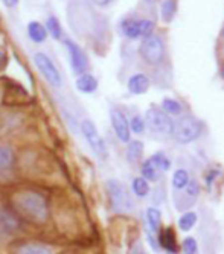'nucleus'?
Instances as JSON below:
<instances>
[{
    "label": "nucleus",
    "mask_w": 224,
    "mask_h": 254,
    "mask_svg": "<svg viewBox=\"0 0 224 254\" xmlns=\"http://www.w3.org/2000/svg\"><path fill=\"white\" fill-rule=\"evenodd\" d=\"M200 134H201V124L191 116H183L174 124L172 135L180 143H191L197 140Z\"/></svg>",
    "instance_id": "39448f33"
},
{
    "label": "nucleus",
    "mask_w": 224,
    "mask_h": 254,
    "mask_svg": "<svg viewBox=\"0 0 224 254\" xmlns=\"http://www.w3.org/2000/svg\"><path fill=\"white\" fill-rule=\"evenodd\" d=\"M92 2L96 5V6H101V8H104V6H108L113 0H92Z\"/></svg>",
    "instance_id": "7c9ffc66"
},
{
    "label": "nucleus",
    "mask_w": 224,
    "mask_h": 254,
    "mask_svg": "<svg viewBox=\"0 0 224 254\" xmlns=\"http://www.w3.org/2000/svg\"><path fill=\"white\" fill-rule=\"evenodd\" d=\"M79 131L84 135L87 145L95 152V155L101 160H105L108 157V149H107V145L104 142V138L101 137L96 125L90 119H84L79 124Z\"/></svg>",
    "instance_id": "20e7f679"
},
{
    "label": "nucleus",
    "mask_w": 224,
    "mask_h": 254,
    "mask_svg": "<svg viewBox=\"0 0 224 254\" xmlns=\"http://www.w3.org/2000/svg\"><path fill=\"white\" fill-rule=\"evenodd\" d=\"M17 254H54L52 248L44 245V244H37V242H28L17 248Z\"/></svg>",
    "instance_id": "dca6fc26"
},
{
    "label": "nucleus",
    "mask_w": 224,
    "mask_h": 254,
    "mask_svg": "<svg viewBox=\"0 0 224 254\" xmlns=\"http://www.w3.org/2000/svg\"><path fill=\"white\" fill-rule=\"evenodd\" d=\"M221 35H223V38H224V26H223V31H221Z\"/></svg>",
    "instance_id": "c9c22d12"
},
{
    "label": "nucleus",
    "mask_w": 224,
    "mask_h": 254,
    "mask_svg": "<svg viewBox=\"0 0 224 254\" xmlns=\"http://www.w3.org/2000/svg\"><path fill=\"white\" fill-rule=\"evenodd\" d=\"M34 63L38 68V72L41 73V76L46 79L52 87L58 88L63 85V78L61 73L58 70V67L54 64V61L43 52H37L34 55Z\"/></svg>",
    "instance_id": "0eeeda50"
},
{
    "label": "nucleus",
    "mask_w": 224,
    "mask_h": 254,
    "mask_svg": "<svg viewBox=\"0 0 224 254\" xmlns=\"http://www.w3.org/2000/svg\"><path fill=\"white\" fill-rule=\"evenodd\" d=\"M75 87L82 95H92L98 90V79L92 73L85 72L82 75H78V78L75 81Z\"/></svg>",
    "instance_id": "ddd939ff"
},
{
    "label": "nucleus",
    "mask_w": 224,
    "mask_h": 254,
    "mask_svg": "<svg viewBox=\"0 0 224 254\" xmlns=\"http://www.w3.org/2000/svg\"><path fill=\"white\" fill-rule=\"evenodd\" d=\"M144 2H145V3H148V5H151V3L154 2V0H144Z\"/></svg>",
    "instance_id": "72a5a7b5"
},
{
    "label": "nucleus",
    "mask_w": 224,
    "mask_h": 254,
    "mask_svg": "<svg viewBox=\"0 0 224 254\" xmlns=\"http://www.w3.org/2000/svg\"><path fill=\"white\" fill-rule=\"evenodd\" d=\"M131 190L133 193L139 196V198H144L149 193V184L145 178L142 177H138V178H134L133 183H131Z\"/></svg>",
    "instance_id": "412c9836"
},
{
    "label": "nucleus",
    "mask_w": 224,
    "mask_h": 254,
    "mask_svg": "<svg viewBox=\"0 0 224 254\" xmlns=\"http://www.w3.org/2000/svg\"><path fill=\"white\" fill-rule=\"evenodd\" d=\"M221 78L224 79V65H223V68H221Z\"/></svg>",
    "instance_id": "f704fd0d"
},
{
    "label": "nucleus",
    "mask_w": 224,
    "mask_h": 254,
    "mask_svg": "<svg viewBox=\"0 0 224 254\" xmlns=\"http://www.w3.org/2000/svg\"><path fill=\"white\" fill-rule=\"evenodd\" d=\"M64 46H66L67 54H69V61H71V67H72L74 73H76V75L85 73L87 67H88V60H87V55L84 54V51L71 38L64 40Z\"/></svg>",
    "instance_id": "1a4fd4ad"
},
{
    "label": "nucleus",
    "mask_w": 224,
    "mask_h": 254,
    "mask_svg": "<svg viewBox=\"0 0 224 254\" xmlns=\"http://www.w3.org/2000/svg\"><path fill=\"white\" fill-rule=\"evenodd\" d=\"M147 221L152 233H159L162 227V213L155 207H149L147 210Z\"/></svg>",
    "instance_id": "6ab92c4d"
},
{
    "label": "nucleus",
    "mask_w": 224,
    "mask_h": 254,
    "mask_svg": "<svg viewBox=\"0 0 224 254\" xmlns=\"http://www.w3.org/2000/svg\"><path fill=\"white\" fill-rule=\"evenodd\" d=\"M15 168V152L8 145H0V178H8Z\"/></svg>",
    "instance_id": "9b49d317"
},
{
    "label": "nucleus",
    "mask_w": 224,
    "mask_h": 254,
    "mask_svg": "<svg viewBox=\"0 0 224 254\" xmlns=\"http://www.w3.org/2000/svg\"><path fill=\"white\" fill-rule=\"evenodd\" d=\"M144 155V143L141 140H130L127 145V160L130 163H138Z\"/></svg>",
    "instance_id": "a211bd4d"
},
{
    "label": "nucleus",
    "mask_w": 224,
    "mask_h": 254,
    "mask_svg": "<svg viewBox=\"0 0 224 254\" xmlns=\"http://www.w3.org/2000/svg\"><path fill=\"white\" fill-rule=\"evenodd\" d=\"M3 3H5L6 8H14V6L18 5V0H3Z\"/></svg>",
    "instance_id": "2f4dec72"
},
{
    "label": "nucleus",
    "mask_w": 224,
    "mask_h": 254,
    "mask_svg": "<svg viewBox=\"0 0 224 254\" xmlns=\"http://www.w3.org/2000/svg\"><path fill=\"white\" fill-rule=\"evenodd\" d=\"M182 248H183L185 254H197V251H198V245H197V241L194 238H186L183 241Z\"/></svg>",
    "instance_id": "c756f323"
},
{
    "label": "nucleus",
    "mask_w": 224,
    "mask_h": 254,
    "mask_svg": "<svg viewBox=\"0 0 224 254\" xmlns=\"http://www.w3.org/2000/svg\"><path fill=\"white\" fill-rule=\"evenodd\" d=\"M139 54L142 60L149 65H157L165 58V43L157 34H151L142 38L139 46Z\"/></svg>",
    "instance_id": "f03ea898"
},
{
    "label": "nucleus",
    "mask_w": 224,
    "mask_h": 254,
    "mask_svg": "<svg viewBox=\"0 0 224 254\" xmlns=\"http://www.w3.org/2000/svg\"><path fill=\"white\" fill-rule=\"evenodd\" d=\"M162 108H163V111L168 114H180L182 113V105H180V102H177L175 99H171V98H165L163 101H162Z\"/></svg>",
    "instance_id": "a878e982"
},
{
    "label": "nucleus",
    "mask_w": 224,
    "mask_h": 254,
    "mask_svg": "<svg viewBox=\"0 0 224 254\" xmlns=\"http://www.w3.org/2000/svg\"><path fill=\"white\" fill-rule=\"evenodd\" d=\"M177 14V0H163L160 6V17L163 23H171Z\"/></svg>",
    "instance_id": "aec40b11"
},
{
    "label": "nucleus",
    "mask_w": 224,
    "mask_h": 254,
    "mask_svg": "<svg viewBox=\"0 0 224 254\" xmlns=\"http://www.w3.org/2000/svg\"><path fill=\"white\" fill-rule=\"evenodd\" d=\"M197 222V215L194 212H186L185 215L180 216L178 219V227H180L183 232H189V230L195 225Z\"/></svg>",
    "instance_id": "bb28decb"
},
{
    "label": "nucleus",
    "mask_w": 224,
    "mask_h": 254,
    "mask_svg": "<svg viewBox=\"0 0 224 254\" xmlns=\"http://www.w3.org/2000/svg\"><path fill=\"white\" fill-rule=\"evenodd\" d=\"M149 84L151 81L145 73H134L133 76H130L127 87L131 95H144L148 91Z\"/></svg>",
    "instance_id": "f8f14e48"
},
{
    "label": "nucleus",
    "mask_w": 224,
    "mask_h": 254,
    "mask_svg": "<svg viewBox=\"0 0 224 254\" xmlns=\"http://www.w3.org/2000/svg\"><path fill=\"white\" fill-rule=\"evenodd\" d=\"M185 193L188 198H191V201L197 199L198 195H200V184L197 180H189V183L186 184V188H185Z\"/></svg>",
    "instance_id": "cd10ccee"
},
{
    "label": "nucleus",
    "mask_w": 224,
    "mask_h": 254,
    "mask_svg": "<svg viewBox=\"0 0 224 254\" xmlns=\"http://www.w3.org/2000/svg\"><path fill=\"white\" fill-rule=\"evenodd\" d=\"M166 254H172V253H166Z\"/></svg>",
    "instance_id": "e433bc0d"
},
{
    "label": "nucleus",
    "mask_w": 224,
    "mask_h": 254,
    "mask_svg": "<svg viewBox=\"0 0 224 254\" xmlns=\"http://www.w3.org/2000/svg\"><path fill=\"white\" fill-rule=\"evenodd\" d=\"M28 37L34 41V43H43L48 38V31L41 23L38 21H31L28 25Z\"/></svg>",
    "instance_id": "f3484780"
},
{
    "label": "nucleus",
    "mask_w": 224,
    "mask_h": 254,
    "mask_svg": "<svg viewBox=\"0 0 224 254\" xmlns=\"http://www.w3.org/2000/svg\"><path fill=\"white\" fill-rule=\"evenodd\" d=\"M122 32L127 38L136 40V38H145L152 34L154 31V21L141 18V20H124L122 21Z\"/></svg>",
    "instance_id": "6e6552de"
},
{
    "label": "nucleus",
    "mask_w": 224,
    "mask_h": 254,
    "mask_svg": "<svg viewBox=\"0 0 224 254\" xmlns=\"http://www.w3.org/2000/svg\"><path fill=\"white\" fill-rule=\"evenodd\" d=\"M46 31L52 35V38L55 40H60L61 35H63V29H61V25L57 17H49L48 21H46Z\"/></svg>",
    "instance_id": "393cba45"
},
{
    "label": "nucleus",
    "mask_w": 224,
    "mask_h": 254,
    "mask_svg": "<svg viewBox=\"0 0 224 254\" xmlns=\"http://www.w3.org/2000/svg\"><path fill=\"white\" fill-rule=\"evenodd\" d=\"M159 245L166 250V253H177V242H175V235L171 227H166L159 232Z\"/></svg>",
    "instance_id": "4468645a"
},
{
    "label": "nucleus",
    "mask_w": 224,
    "mask_h": 254,
    "mask_svg": "<svg viewBox=\"0 0 224 254\" xmlns=\"http://www.w3.org/2000/svg\"><path fill=\"white\" fill-rule=\"evenodd\" d=\"M105 190H107V196H108L111 209L115 212H118V213L128 212L133 207V201L125 189V186L118 180L110 178L105 183Z\"/></svg>",
    "instance_id": "7ed1b4c3"
},
{
    "label": "nucleus",
    "mask_w": 224,
    "mask_h": 254,
    "mask_svg": "<svg viewBox=\"0 0 224 254\" xmlns=\"http://www.w3.org/2000/svg\"><path fill=\"white\" fill-rule=\"evenodd\" d=\"M130 124V131L136 132V134H142L145 131V119L142 116H134L131 118Z\"/></svg>",
    "instance_id": "c85d7f7f"
},
{
    "label": "nucleus",
    "mask_w": 224,
    "mask_h": 254,
    "mask_svg": "<svg viewBox=\"0 0 224 254\" xmlns=\"http://www.w3.org/2000/svg\"><path fill=\"white\" fill-rule=\"evenodd\" d=\"M145 127H148L149 131L157 134H172L174 122L163 110L157 107H151L145 114Z\"/></svg>",
    "instance_id": "423d86ee"
},
{
    "label": "nucleus",
    "mask_w": 224,
    "mask_h": 254,
    "mask_svg": "<svg viewBox=\"0 0 224 254\" xmlns=\"http://www.w3.org/2000/svg\"><path fill=\"white\" fill-rule=\"evenodd\" d=\"M189 183V174L185 169H177L172 177V186L177 190H182L186 188V184Z\"/></svg>",
    "instance_id": "4be33fe9"
},
{
    "label": "nucleus",
    "mask_w": 224,
    "mask_h": 254,
    "mask_svg": "<svg viewBox=\"0 0 224 254\" xmlns=\"http://www.w3.org/2000/svg\"><path fill=\"white\" fill-rule=\"evenodd\" d=\"M110 122L113 127V131L116 137L122 143H128L131 140V131H130V124L125 116V113L119 108H111L110 110Z\"/></svg>",
    "instance_id": "9d476101"
},
{
    "label": "nucleus",
    "mask_w": 224,
    "mask_h": 254,
    "mask_svg": "<svg viewBox=\"0 0 224 254\" xmlns=\"http://www.w3.org/2000/svg\"><path fill=\"white\" fill-rule=\"evenodd\" d=\"M20 228L18 219L15 216H12L9 212H2L0 213V232H3L6 235H12Z\"/></svg>",
    "instance_id": "2eb2a0df"
},
{
    "label": "nucleus",
    "mask_w": 224,
    "mask_h": 254,
    "mask_svg": "<svg viewBox=\"0 0 224 254\" xmlns=\"http://www.w3.org/2000/svg\"><path fill=\"white\" fill-rule=\"evenodd\" d=\"M63 254H66V253H63Z\"/></svg>",
    "instance_id": "4c0bfd02"
},
{
    "label": "nucleus",
    "mask_w": 224,
    "mask_h": 254,
    "mask_svg": "<svg viewBox=\"0 0 224 254\" xmlns=\"http://www.w3.org/2000/svg\"><path fill=\"white\" fill-rule=\"evenodd\" d=\"M15 205L21 216L34 222H44L49 216V204L38 192H21L15 196Z\"/></svg>",
    "instance_id": "f257e3e1"
},
{
    "label": "nucleus",
    "mask_w": 224,
    "mask_h": 254,
    "mask_svg": "<svg viewBox=\"0 0 224 254\" xmlns=\"http://www.w3.org/2000/svg\"><path fill=\"white\" fill-rule=\"evenodd\" d=\"M149 160H151V163L154 165V168L157 169L159 172L160 171H168L171 168V160L165 154H162V152L154 154Z\"/></svg>",
    "instance_id": "b1692460"
},
{
    "label": "nucleus",
    "mask_w": 224,
    "mask_h": 254,
    "mask_svg": "<svg viewBox=\"0 0 224 254\" xmlns=\"http://www.w3.org/2000/svg\"><path fill=\"white\" fill-rule=\"evenodd\" d=\"M141 172H142V178H145L147 181H157V178H159V171L154 168L149 158L142 163Z\"/></svg>",
    "instance_id": "5701e85b"
},
{
    "label": "nucleus",
    "mask_w": 224,
    "mask_h": 254,
    "mask_svg": "<svg viewBox=\"0 0 224 254\" xmlns=\"http://www.w3.org/2000/svg\"><path fill=\"white\" fill-rule=\"evenodd\" d=\"M3 63H5V54H3L2 51H0V67L3 65Z\"/></svg>",
    "instance_id": "473e14b6"
}]
</instances>
